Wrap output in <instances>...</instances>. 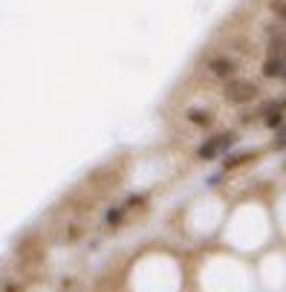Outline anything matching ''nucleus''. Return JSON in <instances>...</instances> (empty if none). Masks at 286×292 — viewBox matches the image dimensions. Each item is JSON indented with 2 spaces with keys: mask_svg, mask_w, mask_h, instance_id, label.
<instances>
[{
  "mask_svg": "<svg viewBox=\"0 0 286 292\" xmlns=\"http://www.w3.org/2000/svg\"><path fill=\"white\" fill-rule=\"evenodd\" d=\"M226 93V102L231 104H249L257 99V84H252V81H231V84L223 90Z\"/></svg>",
  "mask_w": 286,
  "mask_h": 292,
  "instance_id": "obj_1",
  "label": "nucleus"
},
{
  "mask_svg": "<svg viewBox=\"0 0 286 292\" xmlns=\"http://www.w3.org/2000/svg\"><path fill=\"white\" fill-rule=\"evenodd\" d=\"M234 145V133H220V136L208 139L205 145L200 148V156L202 159H214V156H220L226 148H231Z\"/></svg>",
  "mask_w": 286,
  "mask_h": 292,
  "instance_id": "obj_2",
  "label": "nucleus"
},
{
  "mask_svg": "<svg viewBox=\"0 0 286 292\" xmlns=\"http://www.w3.org/2000/svg\"><path fill=\"white\" fill-rule=\"evenodd\" d=\"M208 69H211V75L226 78V75H231L237 67H234V61H229V58H211V61H208Z\"/></svg>",
  "mask_w": 286,
  "mask_h": 292,
  "instance_id": "obj_3",
  "label": "nucleus"
},
{
  "mask_svg": "<svg viewBox=\"0 0 286 292\" xmlns=\"http://www.w3.org/2000/svg\"><path fill=\"white\" fill-rule=\"evenodd\" d=\"M284 69H286V58H269L263 64V75L275 78V75H284Z\"/></svg>",
  "mask_w": 286,
  "mask_h": 292,
  "instance_id": "obj_4",
  "label": "nucleus"
},
{
  "mask_svg": "<svg viewBox=\"0 0 286 292\" xmlns=\"http://www.w3.org/2000/svg\"><path fill=\"white\" fill-rule=\"evenodd\" d=\"M281 121H284V113H281V104H278V107H272L269 113H266V124H269V127H278Z\"/></svg>",
  "mask_w": 286,
  "mask_h": 292,
  "instance_id": "obj_5",
  "label": "nucleus"
},
{
  "mask_svg": "<svg viewBox=\"0 0 286 292\" xmlns=\"http://www.w3.org/2000/svg\"><path fill=\"white\" fill-rule=\"evenodd\" d=\"M249 159H254V154H240V156H231V159H229L226 165H229V168H237V165H243V162H249Z\"/></svg>",
  "mask_w": 286,
  "mask_h": 292,
  "instance_id": "obj_6",
  "label": "nucleus"
},
{
  "mask_svg": "<svg viewBox=\"0 0 286 292\" xmlns=\"http://www.w3.org/2000/svg\"><path fill=\"white\" fill-rule=\"evenodd\" d=\"M188 119L197 121V124H208V113H202V110H191V113H188Z\"/></svg>",
  "mask_w": 286,
  "mask_h": 292,
  "instance_id": "obj_7",
  "label": "nucleus"
},
{
  "mask_svg": "<svg viewBox=\"0 0 286 292\" xmlns=\"http://www.w3.org/2000/svg\"><path fill=\"white\" fill-rule=\"evenodd\" d=\"M272 9H275V15H278V17H284V20H286V3H284V0H275V3H272Z\"/></svg>",
  "mask_w": 286,
  "mask_h": 292,
  "instance_id": "obj_8",
  "label": "nucleus"
},
{
  "mask_svg": "<svg viewBox=\"0 0 286 292\" xmlns=\"http://www.w3.org/2000/svg\"><path fill=\"white\" fill-rule=\"evenodd\" d=\"M275 148H286V127L281 130V136H278V142H275Z\"/></svg>",
  "mask_w": 286,
  "mask_h": 292,
  "instance_id": "obj_9",
  "label": "nucleus"
}]
</instances>
